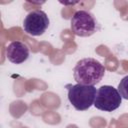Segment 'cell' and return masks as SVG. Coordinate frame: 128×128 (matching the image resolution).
Returning a JSON list of instances; mask_svg holds the SVG:
<instances>
[{"mask_svg":"<svg viewBox=\"0 0 128 128\" xmlns=\"http://www.w3.org/2000/svg\"><path fill=\"white\" fill-rule=\"evenodd\" d=\"M105 74V67L98 60L88 57L77 62L73 69V77L78 84L96 85Z\"/></svg>","mask_w":128,"mask_h":128,"instance_id":"1","label":"cell"},{"mask_svg":"<svg viewBox=\"0 0 128 128\" xmlns=\"http://www.w3.org/2000/svg\"><path fill=\"white\" fill-rule=\"evenodd\" d=\"M68 90V100L70 104L77 111L88 110L92 105H94L97 90L92 85H67Z\"/></svg>","mask_w":128,"mask_h":128,"instance_id":"2","label":"cell"},{"mask_svg":"<svg viewBox=\"0 0 128 128\" xmlns=\"http://www.w3.org/2000/svg\"><path fill=\"white\" fill-rule=\"evenodd\" d=\"M71 30L79 37H89L99 30V24L94 15L87 10L76 11L71 18Z\"/></svg>","mask_w":128,"mask_h":128,"instance_id":"3","label":"cell"},{"mask_svg":"<svg viewBox=\"0 0 128 128\" xmlns=\"http://www.w3.org/2000/svg\"><path fill=\"white\" fill-rule=\"evenodd\" d=\"M122 97L118 90L110 85H103L97 90L94 106L105 112H112L121 105Z\"/></svg>","mask_w":128,"mask_h":128,"instance_id":"4","label":"cell"},{"mask_svg":"<svg viewBox=\"0 0 128 128\" xmlns=\"http://www.w3.org/2000/svg\"><path fill=\"white\" fill-rule=\"evenodd\" d=\"M50 20L47 14L39 9L30 11L23 21L24 31L31 36H40L49 27Z\"/></svg>","mask_w":128,"mask_h":128,"instance_id":"5","label":"cell"},{"mask_svg":"<svg viewBox=\"0 0 128 128\" xmlns=\"http://www.w3.org/2000/svg\"><path fill=\"white\" fill-rule=\"evenodd\" d=\"M7 59L14 64H21L29 57L28 46L21 41H13L6 48Z\"/></svg>","mask_w":128,"mask_h":128,"instance_id":"6","label":"cell"},{"mask_svg":"<svg viewBox=\"0 0 128 128\" xmlns=\"http://www.w3.org/2000/svg\"><path fill=\"white\" fill-rule=\"evenodd\" d=\"M118 92L120 93L121 97L128 100V75L123 77L122 80L118 84Z\"/></svg>","mask_w":128,"mask_h":128,"instance_id":"7","label":"cell"}]
</instances>
